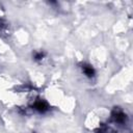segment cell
Returning <instances> with one entry per match:
<instances>
[{
	"mask_svg": "<svg viewBox=\"0 0 133 133\" xmlns=\"http://www.w3.org/2000/svg\"><path fill=\"white\" fill-rule=\"evenodd\" d=\"M81 69H82L83 74H84L86 77H88V78H92V77L95 76V70H94V68H92L90 64L84 63V64H82Z\"/></svg>",
	"mask_w": 133,
	"mask_h": 133,
	"instance_id": "6da1fadb",
	"label": "cell"
},
{
	"mask_svg": "<svg viewBox=\"0 0 133 133\" xmlns=\"http://www.w3.org/2000/svg\"><path fill=\"white\" fill-rule=\"evenodd\" d=\"M48 105L45 101H42V100H38L34 103V109L37 110L38 112H45L48 110Z\"/></svg>",
	"mask_w": 133,
	"mask_h": 133,
	"instance_id": "7a4b0ae2",
	"label": "cell"
},
{
	"mask_svg": "<svg viewBox=\"0 0 133 133\" xmlns=\"http://www.w3.org/2000/svg\"><path fill=\"white\" fill-rule=\"evenodd\" d=\"M113 118L116 123H124L125 122V118H126V115L124 114V112L122 110H114L113 111Z\"/></svg>",
	"mask_w": 133,
	"mask_h": 133,
	"instance_id": "3957f363",
	"label": "cell"
},
{
	"mask_svg": "<svg viewBox=\"0 0 133 133\" xmlns=\"http://www.w3.org/2000/svg\"><path fill=\"white\" fill-rule=\"evenodd\" d=\"M44 56H45V53L44 52H36L34 54V59L35 60H42L44 58Z\"/></svg>",
	"mask_w": 133,
	"mask_h": 133,
	"instance_id": "277c9868",
	"label": "cell"
}]
</instances>
